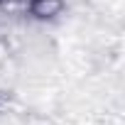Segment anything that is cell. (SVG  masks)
Segmentation results:
<instances>
[{"mask_svg": "<svg viewBox=\"0 0 125 125\" xmlns=\"http://www.w3.org/2000/svg\"><path fill=\"white\" fill-rule=\"evenodd\" d=\"M64 10V0H30V12L39 20L56 17Z\"/></svg>", "mask_w": 125, "mask_h": 125, "instance_id": "cell-1", "label": "cell"}]
</instances>
